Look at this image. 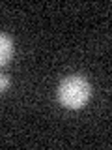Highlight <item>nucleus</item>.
Instances as JSON below:
<instances>
[{"mask_svg":"<svg viewBox=\"0 0 112 150\" xmlns=\"http://www.w3.org/2000/svg\"><path fill=\"white\" fill-rule=\"evenodd\" d=\"M56 98L65 109H82L92 98V84L82 75H69L58 84Z\"/></svg>","mask_w":112,"mask_h":150,"instance_id":"f257e3e1","label":"nucleus"},{"mask_svg":"<svg viewBox=\"0 0 112 150\" xmlns=\"http://www.w3.org/2000/svg\"><path fill=\"white\" fill-rule=\"evenodd\" d=\"M13 56V41L6 34H0V68L6 66Z\"/></svg>","mask_w":112,"mask_h":150,"instance_id":"f03ea898","label":"nucleus"},{"mask_svg":"<svg viewBox=\"0 0 112 150\" xmlns=\"http://www.w3.org/2000/svg\"><path fill=\"white\" fill-rule=\"evenodd\" d=\"M8 84H9V79L6 77V75H0V92H4L8 88Z\"/></svg>","mask_w":112,"mask_h":150,"instance_id":"7ed1b4c3","label":"nucleus"}]
</instances>
